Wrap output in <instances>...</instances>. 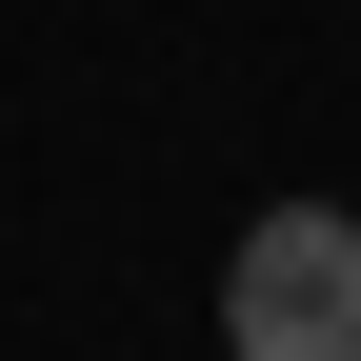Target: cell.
<instances>
[{
    "label": "cell",
    "instance_id": "obj_1",
    "mask_svg": "<svg viewBox=\"0 0 361 361\" xmlns=\"http://www.w3.org/2000/svg\"><path fill=\"white\" fill-rule=\"evenodd\" d=\"M221 341L241 361H361V201H261L221 261Z\"/></svg>",
    "mask_w": 361,
    "mask_h": 361
}]
</instances>
